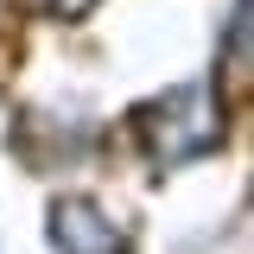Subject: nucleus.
I'll list each match as a JSON object with an SVG mask.
<instances>
[{"mask_svg":"<svg viewBox=\"0 0 254 254\" xmlns=\"http://www.w3.org/2000/svg\"><path fill=\"white\" fill-rule=\"evenodd\" d=\"M58 254H121V242H115V229L95 216L89 203H64L58 210Z\"/></svg>","mask_w":254,"mask_h":254,"instance_id":"obj_1","label":"nucleus"}]
</instances>
